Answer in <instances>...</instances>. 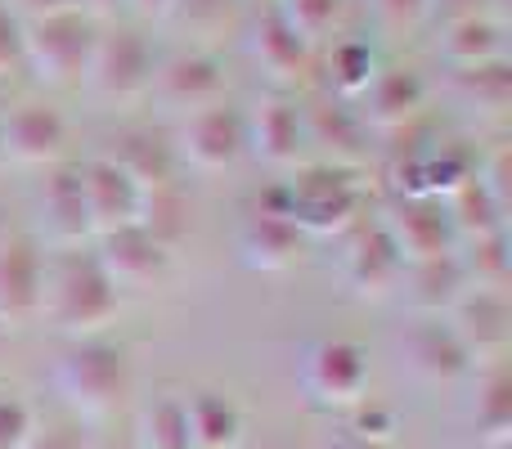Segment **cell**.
<instances>
[{
    "label": "cell",
    "instance_id": "13",
    "mask_svg": "<svg viewBox=\"0 0 512 449\" xmlns=\"http://www.w3.org/2000/svg\"><path fill=\"white\" fill-rule=\"evenodd\" d=\"M382 229L396 243L405 265L441 261V256H454V247H459V234H454L450 212H445L441 198H400L382 216Z\"/></svg>",
    "mask_w": 512,
    "mask_h": 449
},
{
    "label": "cell",
    "instance_id": "5",
    "mask_svg": "<svg viewBox=\"0 0 512 449\" xmlns=\"http://www.w3.org/2000/svg\"><path fill=\"white\" fill-rule=\"evenodd\" d=\"M369 351L351 337H319L301 355V391L310 405L351 414L369 400Z\"/></svg>",
    "mask_w": 512,
    "mask_h": 449
},
{
    "label": "cell",
    "instance_id": "10",
    "mask_svg": "<svg viewBox=\"0 0 512 449\" xmlns=\"http://www.w3.org/2000/svg\"><path fill=\"white\" fill-rule=\"evenodd\" d=\"M45 243L36 234H9L0 243V328H23L41 319Z\"/></svg>",
    "mask_w": 512,
    "mask_h": 449
},
{
    "label": "cell",
    "instance_id": "7",
    "mask_svg": "<svg viewBox=\"0 0 512 449\" xmlns=\"http://www.w3.org/2000/svg\"><path fill=\"white\" fill-rule=\"evenodd\" d=\"M248 153V131H243V113L234 104H207L180 122L176 135V162L216 176V171L234 167Z\"/></svg>",
    "mask_w": 512,
    "mask_h": 449
},
{
    "label": "cell",
    "instance_id": "34",
    "mask_svg": "<svg viewBox=\"0 0 512 449\" xmlns=\"http://www.w3.org/2000/svg\"><path fill=\"white\" fill-rule=\"evenodd\" d=\"M373 77H378V59H373V50L364 41H342L333 50V59H328L333 99H346V104H355V99L369 90Z\"/></svg>",
    "mask_w": 512,
    "mask_h": 449
},
{
    "label": "cell",
    "instance_id": "29",
    "mask_svg": "<svg viewBox=\"0 0 512 449\" xmlns=\"http://www.w3.org/2000/svg\"><path fill=\"white\" fill-rule=\"evenodd\" d=\"M162 23H176L180 32H189L194 41H221L243 27V0H176L171 14ZM198 45V50H203Z\"/></svg>",
    "mask_w": 512,
    "mask_h": 449
},
{
    "label": "cell",
    "instance_id": "42",
    "mask_svg": "<svg viewBox=\"0 0 512 449\" xmlns=\"http://www.w3.org/2000/svg\"><path fill=\"white\" fill-rule=\"evenodd\" d=\"M27 449H86V436L77 432V427H54V432H36V441Z\"/></svg>",
    "mask_w": 512,
    "mask_h": 449
},
{
    "label": "cell",
    "instance_id": "27",
    "mask_svg": "<svg viewBox=\"0 0 512 449\" xmlns=\"http://www.w3.org/2000/svg\"><path fill=\"white\" fill-rule=\"evenodd\" d=\"M364 135H369V126L360 122L355 104H346V99H324L306 113V140L319 149H333V167H351L364 158Z\"/></svg>",
    "mask_w": 512,
    "mask_h": 449
},
{
    "label": "cell",
    "instance_id": "44",
    "mask_svg": "<svg viewBox=\"0 0 512 449\" xmlns=\"http://www.w3.org/2000/svg\"><path fill=\"white\" fill-rule=\"evenodd\" d=\"M126 5H131L140 18H167L176 0H126Z\"/></svg>",
    "mask_w": 512,
    "mask_h": 449
},
{
    "label": "cell",
    "instance_id": "22",
    "mask_svg": "<svg viewBox=\"0 0 512 449\" xmlns=\"http://www.w3.org/2000/svg\"><path fill=\"white\" fill-rule=\"evenodd\" d=\"M104 158L113 162V167H122L126 176L144 189V194H149V189H167L171 180H176V167H180V162H176V144H171L162 131H153V126H131V131H117Z\"/></svg>",
    "mask_w": 512,
    "mask_h": 449
},
{
    "label": "cell",
    "instance_id": "19",
    "mask_svg": "<svg viewBox=\"0 0 512 449\" xmlns=\"http://www.w3.org/2000/svg\"><path fill=\"white\" fill-rule=\"evenodd\" d=\"M41 238L54 247V252L95 243L77 162H59V167H50V176H45V185H41Z\"/></svg>",
    "mask_w": 512,
    "mask_h": 449
},
{
    "label": "cell",
    "instance_id": "38",
    "mask_svg": "<svg viewBox=\"0 0 512 449\" xmlns=\"http://www.w3.org/2000/svg\"><path fill=\"white\" fill-rule=\"evenodd\" d=\"M18 63H23V23L0 5V77H9Z\"/></svg>",
    "mask_w": 512,
    "mask_h": 449
},
{
    "label": "cell",
    "instance_id": "32",
    "mask_svg": "<svg viewBox=\"0 0 512 449\" xmlns=\"http://www.w3.org/2000/svg\"><path fill=\"white\" fill-rule=\"evenodd\" d=\"M463 265V279L468 288H490V292H508V234H486V238H472V243L454 247Z\"/></svg>",
    "mask_w": 512,
    "mask_h": 449
},
{
    "label": "cell",
    "instance_id": "28",
    "mask_svg": "<svg viewBox=\"0 0 512 449\" xmlns=\"http://www.w3.org/2000/svg\"><path fill=\"white\" fill-rule=\"evenodd\" d=\"M436 50L445 54L450 68L499 63L504 59V18H459V23H441Z\"/></svg>",
    "mask_w": 512,
    "mask_h": 449
},
{
    "label": "cell",
    "instance_id": "8",
    "mask_svg": "<svg viewBox=\"0 0 512 449\" xmlns=\"http://www.w3.org/2000/svg\"><path fill=\"white\" fill-rule=\"evenodd\" d=\"M68 140V117L50 104H18L0 117V158L9 167H59Z\"/></svg>",
    "mask_w": 512,
    "mask_h": 449
},
{
    "label": "cell",
    "instance_id": "30",
    "mask_svg": "<svg viewBox=\"0 0 512 449\" xmlns=\"http://www.w3.org/2000/svg\"><path fill=\"white\" fill-rule=\"evenodd\" d=\"M441 203H445V212H450V225H454V234H459V243H472V238H486V234L504 229V207H499L477 180H463Z\"/></svg>",
    "mask_w": 512,
    "mask_h": 449
},
{
    "label": "cell",
    "instance_id": "17",
    "mask_svg": "<svg viewBox=\"0 0 512 449\" xmlns=\"http://www.w3.org/2000/svg\"><path fill=\"white\" fill-rule=\"evenodd\" d=\"M400 351H405L409 373L418 382H427V387H459L477 369L445 319H418V324H409L405 337H400Z\"/></svg>",
    "mask_w": 512,
    "mask_h": 449
},
{
    "label": "cell",
    "instance_id": "41",
    "mask_svg": "<svg viewBox=\"0 0 512 449\" xmlns=\"http://www.w3.org/2000/svg\"><path fill=\"white\" fill-rule=\"evenodd\" d=\"M18 23H32V18H45V14H59V9H77V0H0Z\"/></svg>",
    "mask_w": 512,
    "mask_h": 449
},
{
    "label": "cell",
    "instance_id": "3",
    "mask_svg": "<svg viewBox=\"0 0 512 449\" xmlns=\"http://www.w3.org/2000/svg\"><path fill=\"white\" fill-rule=\"evenodd\" d=\"M274 212L288 216L301 234H346L351 225H360V185L346 167L310 162L292 171V180L283 185V207Z\"/></svg>",
    "mask_w": 512,
    "mask_h": 449
},
{
    "label": "cell",
    "instance_id": "6",
    "mask_svg": "<svg viewBox=\"0 0 512 449\" xmlns=\"http://www.w3.org/2000/svg\"><path fill=\"white\" fill-rule=\"evenodd\" d=\"M153 72H158V50L149 36L140 27H113V32H99L86 86L108 104H135V99H149Z\"/></svg>",
    "mask_w": 512,
    "mask_h": 449
},
{
    "label": "cell",
    "instance_id": "14",
    "mask_svg": "<svg viewBox=\"0 0 512 449\" xmlns=\"http://www.w3.org/2000/svg\"><path fill=\"white\" fill-rule=\"evenodd\" d=\"M248 54L265 81H270L274 95H288L292 86L310 77V41L297 36L288 23H283L279 9H261L248 27Z\"/></svg>",
    "mask_w": 512,
    "mask_h": 449
},
{
    "label": "cell",
    "instance_id": "26",
    "mask_svg": "<svg viewBox=\"0 0 512 449\" xmlns=\"http://www.w3.org/2000/svg\"><path fill=\"white\" fill-rule=\"evenodd\" d=\"M450 95L481 122H504L512 108V72L508 59L477 63V68H450Z\"/></svg>",
    "mask_w": 512,
    "mask_h": 449
},
{
    "label": "cell",
    "instance_id": "48",
    "mask_svg": "<svg viewBox=\"0 0 512 449\" xmlns=\"http://www.w3.org/2000/svg\"><path fill=\"white\" fill-rule=\"evenodd\" d=\"M265 449H288V445H265Z\"/></svg>",
    "mask_w": 512,
    "mask_h": 449
},
{
    "label": "cell",
    "instance_id": "37",
    "mask_svg": "<svg viewBox=\"0 0 512 449\" xmlns=\"http://www.w3.org/2000/svg\"><path fill=\"white\" fill-rule=\"evenodd\" d=\"M36 441V409L18 396H0V449H27Z\"/></svg>",
    "mask_w": 512,
    "mask_h": 449
},
{
    "label": "cell",
    "instance_id": "4",
    "mask_svg": "<svg viewBox=\"0 0 512 449\" xmlns=\"http://www.w3.org/2000/svg\"><path fill=\"white\" fill-rule=\"evenodd\" d=\"M95 41L99 23H90L81 9H59L23 23V63L41 86H77L86 81Z\"/></svg>",
    "mask_w": 512,
    "mask_h": 449
},
{
    "label": "cell",
    "instance_id": "16",
    "mask_svg": "<svg viewBox=\"0 0 512 449\" xmlns=\"http://www.w3.org/2000/svg\"><path fill=\"white\" fill-rule=\"evenodd\" d=\"M95 261L104 265V274L113 279V288H153L162 274L171 270V252L140 225H126L113 229V234H99L95 238Z\"/></svg>",
    "mask_w": 512,
    "mask_h": 449
},
{
    "label": "cell",
    "instance_id": "31",
    "mask_svg": "<svg viewBox=\"0 0 512 449\" xmlns=\"http://www.w3.org/2000/svg\"><path fill=\"white\" fill-rule=\"evenodd\" d=\"M131 449H194L189 423H185V400L162 396V400H153V405H144L140 423H135Z\"/></svg>",
    "mask_w": 512,
    "mask_h": 449
},
{
    "label": "cell",
    "instance_id": "18",
    "mask_svg": "<svg viewBox=\"0 0 512 449\" xmlns=\"http://www.w3.org/2000/svg\"><path fill=\"white\" fill-rule=\"evenodd\" d=\"M243 131H248V153H256L265 167H297L310 144L306 113L274 90L252 108V117H243Z\"/></svg>",
    "mask_w": 512,
    "mask_h": 449
},
{
    "label": "cell",
    "instance_id": "45",
    "mask_svg": "<svg viewBox=\"0 0 512 449\" xmlns=\"http://www.w3.org/2000/svg\"><path fill=\"white\" fill-rule=\"evenodd\" d=\"M319 449H396V445H369V441H355V436H346V432H333Z\"/></svg>",
    "mask_w": 512,
    "mask_h": 449
},
{
    "label": "cell",
    "instance_id": "46",
    "mask_svg": "<svg viewBox=\"0 0 512 449\" xmlns=\"http://www.w3.org/2000/svg\"><path fill=\"white\" fill-rule=\"evenodd\" d=\"M9 234H14V225H9V207L5 203H0V243H5V238Z\"/></svg>",
    "mask_w": 512,
    "mask_h": 449
},
{
    "label": "cell",
    "instance_id": "2",
    "mask_svg": "<svg viewBox=\"0 0 512 449\" xmlns=\"http://www.w3.org/2000/svg\"><path fill=\"white\" fill-rule=\"evenodd\" d=\"M50 378L63 405L99 423V418H113L131 396V351L122 342H108V337H81L59 351Z\"/></svg>",
    "mask_w": 512,
    "mask_h": 449
},
{
    "label": "cell",
    "instance_id": "20",
    "mask_svg": "<svg viewBox=\"0 0 512 449\" xmlns=\"http://www.w3.org/2000/svg\"><path fill=\"white\" fill-rule=\"evenodd\" d=\"M423 104H427V81L414 68H378L369 90L355 99V113L373 131H405L423 113Z\"/></svg>",
    "mask_w": 512,
    "mask_h": 449
},
{
    "label": "cell",
    "instance_id": "24",
    "mask_svg": "<svg viewBox=\"0 0 512 449\" xmlns=\"http://www.w3.org/2000/svg\"><path fill=\"white\" fill-rule=\"evenodd\" d=\"M185 423L194 449H243V441H248V418L225 391L185 396Z\"/></svg>",
    "mask_w": 512,
    "mask_h": 449
},
{
    "label": "cell",
    "instance_id": "39",
    "mask_svg": "<svg viewBox=\"0 0 512 449\" xmlns=\"http://www.w3.org/2000/svg\"><path fill=\"white\" fill-rule=\"evenodd\" d=\"M373 9H378V18L391 27H414L432 14V0H373Z\"/></svg>",
    "mask_w": 512,
    "mask_h": 449
},
{
    "label": "cell",
    "instance_id": "1",
    "mask_svg": "<svg viewBox=\"0 0 512 449\" xmlns=\"http://www.w3.org/2000/svg\"><path fill=\"white\" fill-rule=\"evenodd\" d=\"M122 310V292L86 247L45 256V292H41V319L68 333L72 342L99 337Z\"/></svg>",
    "mask_w": 512,
    "mask_h": 449
},
{
    "label": "cell",
    "instance_id": "25",
    "mask_svg": "<svg viewBox=\"0 0 512 449\" xmlns=\"http://www.w3.org/2000/svg\"><path fill=\"white\" fill-rule=\"evenodd\" d=\"M477 391H472V432H477L481 449H508L512 445V382L504 360L481 364Z\"/></svg>",
    "mask_w": 512,
    "mask_h": 449
},
{
    "label": "cell",
    "instance_id": "43",
    "mask_svg": "<svg viewBox=\"0 0 512 449\" xmlns=\"http://www.w3.org/2000/svg\"><path fill=\"white\" fill-rule=\"evenodd\" d=\"M77 9L90 23H104V18H117V9H126V0H77Z\"/></svg>",
    "mask_w": 512,
    "mask_h": 449
},
{
    "label": "cell",
    "instance_id": "23",
    "mask_svg": "<svg viewBox=\"0 0 512 449\" xmlns=\"http://www.w3.org/2000/svg\"><path fill=\"white\" fill-rule=\"evenodd\" d=\"M396 292L418 319H445L454 310V301L468 292V279H463L459 256H441V261L405 265Z\"/></svg>",
    "mask_w": 512,
    "mask_h": 449
},
{
    "label": "cell",
    "instance_id": "21",
    "mask_svg": "<svg viewBox=\"0 0 512 449\" xmlns=\"http://www.w3.org/2000/svg\"><path fill=\"white\" fill-rule=\"evenodd\" d=\"M301 252H306V234L274 207H256L239 229V256L248 270L261 274L292 270L301 261Z\"/></svg>",
    "mask_w": 512,
    "mask_h": 449
},
{
    "label": "cell",
    "instance_id": "33",
    "mask_svg": "<svg viewBox=\"0 0 512 449\" xmlns=\"http://www.w3.org/2000/svg\"><path fill=\"white\" fill-rule=\"evenodd\" d=\"M135 225L149 229L167 252H176V247L189 238V207H185V198L176 194V185L149 189V194H144V207H140V221Z\"/></svg>",
    "mask_w": 512,
    "mask_h": 449
},
{
    "label": "cell",
    "instance_id": "47",
    "mask_svg": "<svg viewBox=\"0 0 512 449\" xmlns=\"http://www.w3.org/2000/svg\"><path fill=\"white\" fill-rule=\"evenodd\" d=\"M5 342H9V337H5V328H0V355H5Z\"/></svg>",
    "mask_w": 512,
    "mask_h": 449
},
{
    "label": "cell",
    "instance_id": "35",
    "mask_svg": "<svg viewBox=\"0 0 512 449\" xmlns=\"http://www.w3.org/2000/svg\"><path fill=\"white\" fill-rule=\"evenodd\" d=\"M274 9H279L283 23L297 36H306L310 45L324 41L337 27V18H342V0H274Z\"/></svg>",
    "mask_w": 512,
    "mask_h": 449
},
{
    "label": "cell",
    "instance_id": "11",
    "mask_svg": "<svg viewBox=\"0 0 512 449\" xmlns=\"http://www.w3.org/2000/svg\"><path fill=\"white\" fill-rule=\"evenodd\" d=\"M149 95L158 99L167 113H198L207 104H221L225 99V63L212 50H180L171 59H158Z\"/></svg>",
    "mask_w": 512,
    "mask_h": 449
},
{
    "label": "cell",
    "instance_id": "40",
    "mask_svg": "<svg viewBox=\"0 0 512 449\" xmlns=\"http://www.w3.org/2000/svg\"><path fill=\"white\" fill-rule=\"evenodd\" d=\"M499 0H432V14L441 23H459V18H495Z\"/></svg>",
    "mask_w": 512,
    "mask_h": 449
},
{
    "label": "cell",
    "instance_id": "15",
    "mask_svg": "<svg viewBox=\"0 0 512 449\" xmlns=\"http://www.w3.org/2000/svg\"><path fill=\"white\" fill-rule=\"evenodd\" d=\"M81 171V194H86V212H90V234H113V229H126L140 221L144 207V189L126 176L122 167L95 153V158L77 162Z\"/></svg>",
    "mask_w": 512,
    "mask_h": 449
},
{
    "label": "cell",
    "instance_id": "9",
    "mask_svg": "<svg viewBox=\"0 0 512 449\" xmlns=\"http://www.w3.org/2000/svg\"><path fill=\"white\" fill-rule=\"evenodd\" d=\"M337 274L342 283L364 301H382L400 288V274H405V261H400L396 243L387 238L382 221L373 225H351L346 229L342 256H337Z\"/></svg>",
    "mask_w": 512,
    "mask_h": 449
},
{
    "label": "cell",
    "instance_id": "12",
    "mask_svg": "<svg viewBox=\"0 0 512 449\" xmlns=\"http://www.w3.org/2000/svg\"><path fill=\"white\" fill-rule=\"evenodd\" d=\"M450 333L463 342V351L472 355V364H499L508 355L512 342V306L508 292H490V288H468L454 310L445 315Z\"/></svg>",
    "mask_w": 512,
    "mask_h": 449
},
{
    "label": "cell",
    "instance_id": "49",
    "mask_svg": "<svg viewBox=\"0 0 512 449\" xmlns=\"http://www.w3.org/2000/svg\"><path fill=\"white\" fill-rule=\"evenodd\" d=\"M0 167H5V158H0Z\"/></svg>",
    "mask_w": 512,
    "mask_h": 449
},
{
    "label": "cell",
    "instance_id": "36",
    "mask_svg": "<svg viewBox=\"0 0 512 449\" xmlns=\"http://www.w3.org/2000/svg\"><path fill=\"white\" fill-rule=\"evenodd\" d=\"M346 436L355 441H369V445H396V432H400V418L396 409H382V405H355L346 414Z\"/></svg>",
    "mask_w": 512,
    "mask_h": 449
}]
</instances>
